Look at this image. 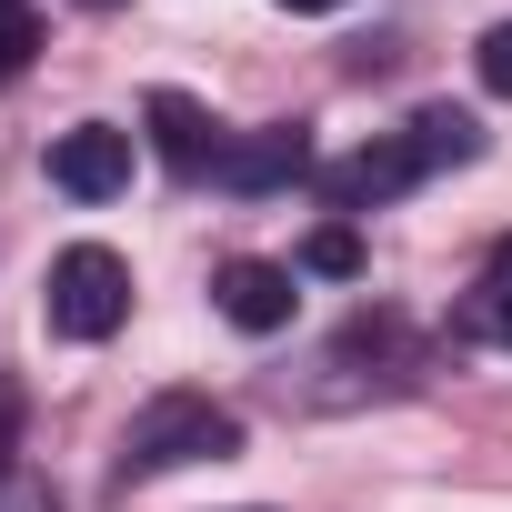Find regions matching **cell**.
Instances as JSON below:
<instances>
[{
  "label": "cell",
  "mask_w": 512,
  "mask_h": 512,
  "mask_svg": "<svg viewBox=\"0 0 512 512\" xmlns=\"http://www.w3.org/2000/svg\"><path fill=\"white\" fill-rule=\"evenodd\" d=\"M412 181H422L412 141H362L352 161H332V171H322L332 211H372V201H392V191H412Z\"/></svg>",
  "instance_id": "cell-7"
},
{
  "label": "cell",
  "mask_w": 512,
  "mask_h": 512,
  "mask_svg": "<svg viewBox=\"0 0 512 512\" xmlns=\"http://www.w3.org/2000/svg\"><path fill=\"white\" fill-rule=\"evenodd\" d=\"M51 181H61L71 201H111V191L131 181V131H111V121L61 131V141H51Z\"/></svg>",
  "instance_id": "cell-4"
},
{
  "label": "cell",
  "mask_w": 512,
  "mask_h": 512,
  "mask_svg": "<svg viewBox=\"0 0 512 512\" xmlns=\"http://www.w3.org/2000/svg\"><path fill=\"white\" fill-rule=\"evenodd\" d=\"M302 272H322V282H352V272H362V241H352V221H322V231L302 241Z\"/></svg>",
  "instance_id": "cell-10"
},
{
  "label": "cell",
  "mask_w": 512,
  "mask_h": 512,
  "mask_svg": "<svg viewBox=\"0 0 512 512\" xmlns=\"http://www.w3.org/2000/svg\"><path fill=\"white\" fill-rule=\"evenodd\" d=\"M211 302H221V322L231 332H251V342H272V332H292V272L282 262H221V282H211Z\"/></svg>",
  "instance_id": "cell-3"
},
{
  "label": "cell",
  "mask_w": 512,
  "mask_h": 512,
  "mask_svg": "<svg viewBox=\"0 0 512 512\" xmlns=\"http://www.w3.org/2000/svg\"><path fill=\"white\" fill-rule=\"evenodd\" d=\"M0 512H61V492L41 472H0Z\"/></svg>",
  "instance_id": "cell-13"
},
{
  "label": "cell",
  "mask_w": 512,
  "mask_h": 512,
  "mask_svg": "<svg viewBox=\"0 0 512 512\" xmlns=\"http://www.w3.org/2000/svg\"><path fill=\"white\" fill-rule=\"evenodd\" d=\"M312 171V141H302V121H272V131H241V141H221V191H282V181H302Z\"/></svg>",
  "instance_id": "cell-5"
},
{
  "label": "cell",
  "mask_w": 512,
  "mask_h": 512,
  "mask_svg": "<svg viewBox=\"0 0 512 512\" xmlns=\"http://www.w3.org/2000/svg\"><path fill=\"white\" fill-rule=\"evenodd\" d=\"M41 312H51L61 342H111V332L131 322V262H121L111 241H71L61 262H51Z\"/></svg>",
  "instance_id": "cell-2"
},
{
  "label": "cell",
  "mask_w": 512,
  "mask_h": 512,
  "mask_svg": "<svg viewBox=\"0 0 512 512\" xmlns=\"http://www.w3.org/2000/svg\"><path fill=\"white\" fill-rule=\"evenodd\" d=\"M472 61H482V91H502V101H512V21H492Z\"/></svg>",
  "instance_id": "cell-12"
},
{
  "label": "cell",
  "mask_w": 512,
  "mask_h": 512,
  "mask_svg": "<svg viewBox=\"0 0 512 512\" xmlns=\"http://www.w3.org/2000/svg\"><path fill=\"white\" fill-rule=\"evenodd\" d=\"M402 141H412V161H422V171H442V161H472V151H482V121L432 101V111H412V131H402Z\"/></svg>",
  "instance_id": "cell-8"
},
{
  "label": "cell",
  "mask_w": 512,
  "mask_h": 512,
  "mask_svg": "<svg viewBox=\"0 0 512 512\" xmlns=\"http://www.w3.org/2000/svg\"><path fill=\"white\" fill-rule=\"evenodd\" d=\"M11 432H21V402L0 392V472H21V462H11Z\"/></svg>",
  "instance_id": "cell-14"
},
{
  "label": "cell",
  "mask_w": 512,
  "mask_h": 512,
  "mask_svg": "<svg viewBox=\"0 0 512 512\" xmlns=\"http://www.w3.org/2000/svg\"><path fill=\"white\" fill-rule=\"evenodd\" d=\"M462 342H492V352H512V262H502V272H482V282L462 292Z\"/></svg>",
  "instance_id": "cell-9"
},
{
  "label": "cell",
  "mask_w": 512,
  "mask_h": 512,
  "mask_svg": "<svg viewBox=\"0 0 512 512\" xmlns=\"http://www.w3.org/2000/svg\"><path fill=\"white\" fill-rule=\"evenodd\" d=\"M31 51H41V21L21 11V0H0V81H21V71H31Z\"/></svg>",
  "instance_id": "cell-11"
},
{
  "label": "cell",
  "mask_w": 512,
  "mask_h": 512,
  "mask_svg": "<svg viewBox=\"0 0 512 512\" xmlns=\"http://www.w3.org/2000/svg\"><path fill=\"white\" fill-rule=\"evenodd\" d=\"M221 452H241V422L211 392H151L131 412V432H121V482H161V472L221 462Z\"/></svg>",
  "instance_id": "cell-1"
},
{
  "label": "cell",
  "mask_w": 512,
  "mask_h": 512,
  "mask_svg": "<svg viewBox=\"0 0 512 512\" xmlns=\"http://www.w3.org/2000/svg\"><path fill=\"white\" fill-rule=\"evenodd\" d=\"M282 11H342V0H282Z\"/></svg>",
  "instance_id": "cell-15"
},
{
  "label": "cell",
  "mask_w": 512,
  "mask_h": 512,
  "mask_svg": "<svg viewBox=\"0 0 512 512\" xmlns=\"http://www.w3.org/2000/svg\"><path fill=\"white\" fill-rule=\"evenodd\" d=\"M91 11H111V0H91Z\"/></svg>",
  "instance_id": "cell-16"
},
{
  "label": "cell",
  "mask_w": 512,
  "mask_h": 512,
  "mask_svg": "<svg viewBox=\"0 0 512 512\" xmlns=\"http://www.w3.org/2000/svg\"><path fill=\"white\" fill-rule=\"evenodd\" d=\"M151 151L181 171V181H201V171H221V131H211V111L191 101V91H151Z\"/></svg>",
  "instance_id": "cell-6"
}]
</instances>
